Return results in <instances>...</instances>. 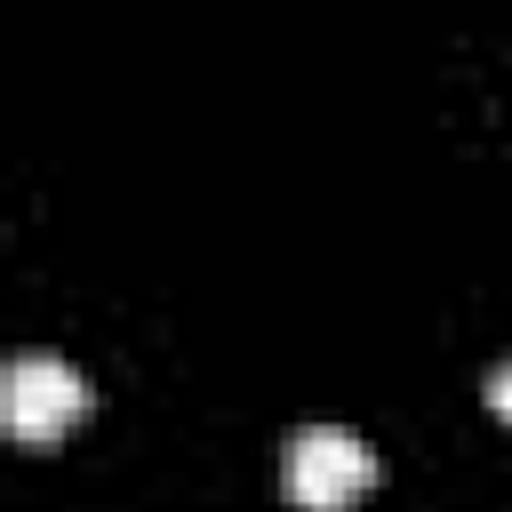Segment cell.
I'll return each instance as SVG.
<instances>
[{
	"label": "cell",
	"mask_w": 512,
	"mask_h": 512,
	"mask_svg": "<svg viewBox=\"0 0 512 512\" xmlns=\"http://www.w3.org/2000/svg\"><path fill=\"white\" fill-rule=\"evenodd\" d=\"M280 488L304 512H344V504H360L376 488V448L360 432H344V424H304L280 448Z\"/></svg>",
	"instance_id": "1"
},
{
	"label": "cell",
	"mask_w": 512,
	"mask_h": 512,
	"mask_svg": "<svg viewBox=\"0 0 512 512\" xmlns=\"http://www.w3.org/2000/svg\"><path fill=\"white\" fill-rule=\"evenodd\" d=\"M80 416H88V384H80L72 360H56V352H16V360L0 368V424H8L24 448L64 440Z\"/></svg>",
	"instance_id": "2"
},
{
	"label": "cell",
	"mask_w": 512,
	"mask_h": 512,
	"mask_svg": "<svg viewBox=\"0 0 512 512\" xmlns=\"http://www.w3.org/2000/svg\"><path fill=\"white\" fill-rule=\"evenodd\" d=\"M488 408L512 424V360H496V368H488Z\"/></svg>",
	"instance_id": "3"
}]
</instances>
